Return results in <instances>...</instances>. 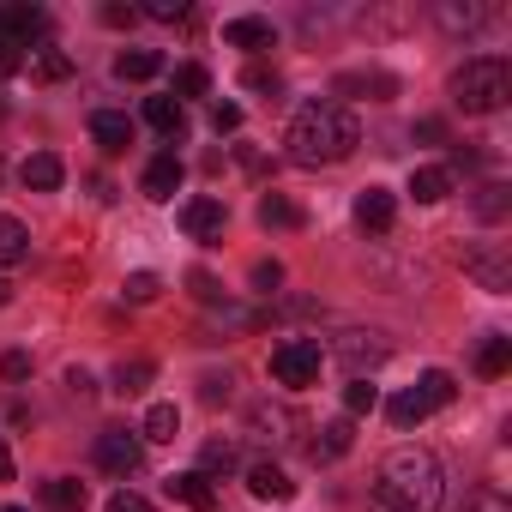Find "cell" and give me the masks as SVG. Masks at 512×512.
<instances>
[{
	"label": "cell",
	"instance_id": "cell-37",
	"mask_svg": "<svg viewBox=\"0 0 512 512\" xmlns=\"http://www.w3.org/2000/svg\"><path fill=\"white\" fill-rule=\"evenodd\" d=\"M476 217H488V223L506 217V187H500V181H488V187L476 193Z\"/></svg>",
	"mask_w": 512,
	"mask_h": 512
},
{
	"label": "cell",
	"instance_id": "cell-33",
	"mask_svg": "<svg viewBox=\"0 0 512 512\" xmlns=\"http://www.w3.org/2000/svg\"><path fill=\"white\" fill-rule=\"evenodd\" d=\"M434 13H440L446 31H476V25L488 19V7H452V0H446V7H434Z\"/></svg>",
	"mask_w": 512,
	"mask_h": 512
},
{
	"label": "cell",
	"instance_id": "cell-35",
	"mask_svg": "<svg viewBox=\"0 0 512 512\" xmlns=\"http://www.w3.org/2000/svg\"><path fill=\"white\" fill-rule=\"evenodd\" d=\"M121 290H127V302H133V308H145V302H157V290H163V284H157V272H133Z\"/></svg>",
	"mask_w": 512,
	"mask_h": 512
},
{
	"label": "cell",
	"instance_id": "cell-31",
	"mask_svg": "<svg viewBox=\"0 0 512 512\" xmlns=\"http://www.w3.org/2000/svg\"><path fill=\"white\" fill-rule=\"evenodd\" d=\"M175 428H181V410H175V404H151L139 434H145V440H175Z\"/></svg>",
	"mask_w": 512,
	"mask_h": 512
},
{
	"label": "cell",
	"instance_id": "cell-4",
	"mask_svg": "<svg viewBox=\"0 0 512 512\" xmlns=\"http://www.w3.org/2000/svg\"><path fill=\"white\" fill-rule=\"evenodd\" d=\"M452 392H458V386H452V374L428 368V374H422L410 392H398V398L386 404V416H392V428H416V422H428L440 404H452Z\"/></svg>",
	"mask_w": 512,
	"mask_h": 512
},
{
	"label": "cell",
	"instance_id": "cell-46",
	"mask_svg": "<svg viewBox=\"0 0 512 512\" xmlns=\"http://www.w3.org/2000/svg\"><path fill=\"white\" fill-rule=\"evenodd\" d=\"M67 392H73V398H91V374H85V368H67Z\"/></svg>",
	"mask_w": 512,
	"mask_h": 512
},
{
	"label": "cell",
	"instance_id": "cell-15",
	"mask_svg": "<svg viewBox=\"0 0 512 512\" xmlns=\"http://www.w3.org/2000/svg\"><path fill=\"white\" fill-rule=\"evenodd\" d=\"M163 488H169V500H181V506H193V512H211V506H217V488H211V476H199V470H181V476H169Z\"/></svg>",
	"mask_w": 512,
	"mask_h": 512
},
{
	"label": "cell",
	"instance_id": "cell-9",
	"mask_svg": "<svg viewBox=\"0 0 512 512\" xmlns=\"http://www.w3.org/2000/svg\"><path fill=\"white\" fill-rule=\"evenodd\" d=\"M43 31H49V13H43V7H31V0H13V7H0V43L31 49Z\"/></svg>",
	"mask_w": 512,
	"mask_h": 512
},
{
	"label": "cell",
	"instance_id": "cell-44",
	"mask_svg": "<svg viewBox=\"0 0 512 512\" xmlns=\"http://www.w3.org/2000/svg\"><path fill=\"white\" fill-rule=\"evenodd\" d=\"M464 512H512V506H506V500H500V494H494V488H476V494H470V506H464Z\"/></svg>",
	"mask_w": 512,
	"mask_h": 512
},
{
	"label": "cell",
	"instance_id": "cell-7",
	"mask_svg": "<svg viewBox=\"0 0 512 512\" xmlns=\"http://www.w3.org/2000/svg\"><path fill=\"white\" fill-rule=\"evenodd\" d=\"M464 272H470L488 296H506V290H512V253H506L500 241H494V247H470V253H464Z\"/></svg>",
	"mask_w": 512,
	"mask_h": 512
},
{
	"label": "cell",
	"instance_id": "cell-32",
	"mask_svg": "<svg viewBox=\"0 0 512 512\" xmlns=\"http://www.w3.org/2000/svg\"><path fill=\"white\" fill-rule=\"evenodd\" d=\"M205 91H211V73H205V67H193V61L175 67V91H169L175 103H181V97H205Z\"/></svg>",
	"mask_w": 512,
	"mask_h": 512
},
{
	"label": "cell",
	"instance_id": "cell-50",
	"mask_svg": "<svg viewBox=\"0 0 512 512\" xmlns=\"http://www.w3.org/2000/svg\"><path fill=\"white\" fill-rule=\"evenodd\" d=\"M7 302H13V284H7V278H0V308H7Z\"/></svg>",
	"mask_w": 512,
	"mask_h": 512
},
{
	"label": "cell",
	"instance_id": "cell-6",
	"mask_svg": "<svg viewBox=\"0 0 512 512\" xmlns=\"http://www.w3.org/2000/svg\"><path fill=\"white\" fill-rule=\"evenodd\" d=\"M97 464H103L109 476H133V470L145 464V440H139L133 428H103V434H97Z\"/></svg>",
	"mask_w": 512,
	"mask_h": 512
},
{
	"label": "cell",
	"instance_id": "cell-28",
	"mask_svg": "<svg viewBox=\"0 0 512 512\" xmlns=\"http://www.w3.org/2000/svg\"><path fill=\"white\" fill-rule=\"evenodd\" d=\"M410 193H416L422 205H440V199L452 193V169H416V175H410Z\"/></svg>",
	"mask_w": 512,
	"mask_h": 512
},
{
	"label": "cell",
	"instance_id": "cell-5",
	"mask_svg": "<svg viewBox=\"0 0 512 512\" xmlns=\"http://www.w3.org/2000/svg\"><path fill=\"white\" fill-rule=\"evenodd\" d=\"M320 362H326V350L314 338H284L272 350V380L278 386H314L320 380Z\"/></svg>",
	"mask_w": 512,
	"mask_h": 512
},
{
	"label": "cell",
	"instance_id": "cell-27",
	"mask_svg": "<svg viewBox=\"0 0 512 512\" xmlns=\"http://www.w3.org/2000/svg\"><path fill=\"white\" fill-rule=\"evenodd\" d=\"M43 506L49 512H85V482H73V476L43 482Z\"/></svg>",
	"mask_w": 512,
	"mask_h": 512
},
{
	"label": "cell",
	"instance_id": "cell-38",
	"mask_svg": "<svg viewBox=\"0 0 512 512\" xmlns=\"http://www.w3.org/2000/svg\"><path fill=\"white\" fill-rule=\"evenodd\" d=\"M199 398H205V404H229V398H235V374H205V380H199Z\"/></svg>",
	"mask_w": 512,
	"mask_h": 512
},
{
	"label": "cell",
	"instance_id": "cell-13",
	"mask_svg": "<svg viewBox=\"0 0 512 512\" xmlns=\"http://www.w3.org/2000/svg\"><path fill=\"white\" fill-rule=\"evenodd\" d=\"M19 181H25L31 193H55V187L67 181V163H61L55 151H31V157L19 163Z\"/></svg>",
	"mask_w": 512,
	"mask_h": 512
},
{
	"label": "cell",
	"instance_id": "cell-1",
	"mask_svg": "<svg viewBox=\"0 0 512 512\" xmlns=\"http://www.w3.org/2000/svg\"><path fill=\"white\" fill-rule=\"evenodd\" d=\"M440 494H446L440 458L422 452V446H398V452H386L380 470H374L368 512H434Z\"/></svg>",
	"mask_w": 512,
	"mask_h": 512
},
{
	"label": "cell",
	"instance_id": "cell-29",
	"mask_svg": "<svg viewBox=\"0 0 512 512\" xmlns=\"http://www.w3.org/2000/svg\"><path fill=\"white\" fill-rule=\"evenodd\" d=\"M151 380H157V362H145V356H133V362L115 368V392H127V398H139Z\"/></svg>",
	"mask_w": 512,
	"mask_h": 512
},
{
	"label": "cell",
	"instance_id": "cell-24",
	"mask_svg": "<svg viewBox=\"0 0 512 512\" xmlns=\"http://www.w3.org/2000/svg\"><path fill=\"white\" fill-rule=\"evenodd\" d=\"M25 253H31V229H25L19 217H0V272L19 266Z\"/></svg>",
	"mask_w": 512,
	"mask_h": 512
},
{
	"label": "cell",
	"instance_id": "cell-23",
	"mask_svg": "<svg viewBox=\"0 0 512 512\" xmlns=\"http://www.w3.org/2000/svg\"><path fill=\"white\" fill-rule=\"evenodd\" d=\"M290 428H296V416H290L284 404H260V410H253V434L272 440V446H284V440H290Z\"/></svg>",
	"mask_w": 512,
	"mask_h": 512
},
{
	"label": "cell",
	"instance_id": "cell-51",
	"mask_svg": "<svg viewBox=\"0 0 512 512\" xmlns=\"http://www.w3.org/2000/svg\"><path fill=\"white\" fill-rule=\"evenodd\" d=\"M7 512H25V506H7Z\"/></svg>",
	"mask_w": 512,
	"mask_h": 512
},
{
	"label": "cell",
	"instance_id": "cell-42",
	"mask_svg": "<svg viewBox=\"0 0 512 512\" xmlns=\"http://www.w3.org/2000/svg\"><path fill=\"white\" fill-rule=\"evenodd\" d=\"M25 374H31V356H25V350H7V356H0V380H13V386H19Z\"/></svg>",
	"mask_w": 512,
	"mask_h": 512
},
{
	"label": "cell",
	"instance_id": "cell-41",
	"mask_svg": "<svg viewBox=\"0 0 512 512\" xmlns=\"http://www.w3.org/2000/svg\"><path fill=\"white\" fill-rule=\"evenodd\" d=\"M278 284H284V266H278V260H260V266H253V290H266V296H272Z\"/></svg>",
	"mask_w": 512,
	"mask_h": 512
},
{
	"label": "cell",
	"instance_id": "cell-26",
	"mask_svg": "<svg viewBox=\"0 0 512 512\" xmlns=\"http://www.w3.org/2000/svg\"><path fill=\"white\" fill-rule=\"evenodd\" d=\"M260 223H266V229H302V205H296L290 193H266V199H260Z\"/></svg>",
	"mask_w": 512,
	"mask_h": 512
},
{
	"label": "cell",
	"instance_id": "cell-2",
	"mask_svg": "<svg viewBox=\"0 0 512 512\" xmlns=\"http://www.w3.org/2000/svg\"><path fill=\"white\" fill-rule=\"evenodd\" d=\"M284 145H290V163L326 169V163H344L362 145V127H356V115L344 103H302L290 133H284Z\"/></svg>",
	"mask_w": 512,
	"mask_h": 512
},
{
	"label": "cell",
	"instance_id": "cell-17",
	"mask_svg": "<svg viewBox=\"0 0 512 512\" xmlns=\"http://www.w3.org/2000/svg\"><path fill=\"white\" fill-rule=\"evenodd\" d=\"M247 488H253V494H260V500H290V494H296V482H290V470H284V464H272V458H260V464H253V470H247Z\"/></svg>",
	"mask_w": 512,
	"mask_h": 512
},
{
	"label": "cell",
	"instance_id": "cell-11",
	"mask_svg": "<svg viewBox=\"0 0 512 512\" xmlns=\"http://www.w3.org/2000/svg\"><path fill=\"white\" fill-rule=\"evenodd\" d=\"M223 43H229V49H247V55H260V49H272V43H278V31H272V19L241 13V19H229V25H223Z\"/></svg>",
	"mask_w": 512,
	"mask_h": 512
},
{
	"label": "cell",
	"instance_id": "cell-14",
	"mask_svg": "<svg viewBox=\"0 0 512 512\" xmlns=\"http://www.w3.org/2000/svg\"><path fill=\"white\" fill-rule=\"evenodd\" d=\"M91 139L103 145V157H121V151L133 145V121L115 115V109H97V115H91Z\"/></svg>",
	"mask_w": 512,
	"mask_h": 512
},
{
	"label": "cell",
	"instance_id": "cell-43",
	"mask_svg": "<svg viewBox=\"0 0 512 512\" xmlns=\"http://www.w3.org/2000/svg\"><path fill=\"white\" fill-rule=\"evenodd\" d=\"M187 284H193V296H199L205 308H217V302H223V290H217V278H211V272H193Z\"/></svg>",
	"mask_w": 512,
	"mask_h": 512
},
{
	"label": "cell",
	"instance_id": "cell-40",
	"mask_svg": "<svg viewBox=\"0 0 512 512\" xmlns=\"http://www.w3.org/2000/svg\"><path fill=\"white\" fill-rule=\"evenodd\" d=\"M241 85H247V91H272V97L284 91V79H278L272 67H247V79H241Z\"/></svg>",
	"mask_w": 512,
	"mask_h": 512
},
{
	"label": "cell",
	"instance_id": "cell-36",
	"mask_svg": "<svg viewBox=\"0 0 512 512\" xmlns=\"http://www.w3.org/2000/svg\"><path fill=\"white\" fill-rule=\"evenodd\" d=\"M193 7H187V0H145V19H157V25H181Z\"/></svg>",
	"mask_w": 512,
	"mask_h": 512
},
{
	"label": "cell",
	"instance_id": "cell-21",
	"mask_svg": "<svg viewBox=\"0 0 512 512\" xmlns=\"http://www.w3.org/2000/svg\"><path fill=\"white\" fill-rule=\"evenodd\" d=\"M506 368H512V338L488 332V338L476 344V374H482V380H500Z\"/></svg>",
	"mask_w": 512,
	"mask_h": 512
},
{
	"label": "cell",
	"instance_id": "cell-20",
	"mask_svg": "<svg viewBox=\"0 0 512 512\" xmlns=\"http://www.w3.org/2000/svg\"><path fill=\"white\" fill-rule=\"evenodd\" d=\"M145 121H151L163 139H181V133H187V109H181L175 97H145Z\"/></svg>",
	"mask_w": 512,
	"mask_h": 512
},
{
	"label": "cell",
	"instance_id": "cell-18",
	"mask_svg": "<svg viewBox=\"0 0 512 512\" xmlns=\"http://www.w3.org/2000/svg\"><path fill=\"white\" fill-rule=\"evenodd\" d=\"M25 67H31V79H37V85H61V79H73V55H67V49H49V43H43V49H31V61H25Z\"/></svg>",
	"mask_w": 512,
	"mask_h": 512
},
{
	"label": "cell",
	"instance_id": "cell-3",
	"mask_svg": "<svg viewBox=\"0 0 512 512\" xmlns=\"http://www.w3.org/2000/svg\"><path fill=\"white\" fill-rule=\"evenodd\" d=\"M512 97V67L500 55H470L458 73H452V103L464 115H500Z\"/></svg>",
	"mask_w": 512,
	"mask_h": 512
},
{
	"label": "cell",
	"instance_id": "cell-39",
	"mask_svg": "<svg viewBox=\"0 0 512 512\" xmlns=\"http://www.w3.org/2000/svg\"><path fill=\"white\" fill-rule=\"evenodd\" d=\"M103 25L133 31V25H139V7H127V0H103Z\"/></svg>",
	"mask_w": 512,
	"mask_h": 512
},
{
	"label": "cell",
	"instance_id": "cell-34",
	"mask_svg": "<svg viewBox=\"0 0 512 512\" xmlns=\"http://www.w3.org/2000/svg\"><path fill=\"white\" fill-rule=\"evenodd\" d=\"M374 404H380V386H368V380H350V386H344V410H350V416H368Z\"/></svg>",
	"mask_w": 512,
	"mask_h": 512
},
{
	"label": "cell",
	"instance_id": "cell-22",
	"mask_svg": "<svg viewBox=\"0 0 512 512\" xmlns=\"http://www.w3.org/2000/svg\"><path fill=\"white\" fill-rule=\"evenodd\" d=\"M356 91H368L374 103H386V97H398V79L392 73H344L338 79V97H356Z\"/></svg>",
	"mask_w": 512,
	"mask_h": 512
},
{
	"label": "cell",
	"instance_id": "cell-10",
	"mask_svg": "<svg viewBox=\"0 0 512 512\" xmlns=\"http://www.w3.org/2000/svg\"><path fill=\"white\" fill-rule=\"evenodd\" d=\"M223 223H229V211H223V199H211V193H199V199L181 205V229H187L193 241H217Z\"/></svg>",
	"mask_w": 512,
	"mask_h": 512
},
{
	"label": "cell",
	"instance_id": "cell-30",
	"mask_svg": "<svg viewBox=\"0 0 512 512\" xmlns=\"http://www.w3.org/2000/svg\"><path fill=\"white\" fill-rule=\"evenodd\" d=\"M235 440H205V452H199V476H229L235 470Z\"/></svg>",
	"mask_w": 512,
	"mask_h": 512
},
{
	"label": "cell",
	"instance_id": "cell-48",
	"mask_svg": "<svg viewBox=\"0 0 512 512\" xmlns=\"http://www.w3.org/2000/svg\"><path fill=\"white\" fill-rule=\"evenodd\" d=\"M416 139H428V145H440V139H446V127H440V121H416Z\"/></svg>",
	"mask_w": 512,
	"mask_h": 512
},
{
	"label": "cell",
	"instance_id": "cell-12",
	"mask_svg": "<svg viewBox=\"0 0 512 512\" xmlns=\"http://www.w3.org/2000/svg\"><path fill=\"white\" fill-rule=\"evenodd\" d=\"M350 446H356V428H350V416H338V422L314 428V440H308V458H314V464H338Z\"/></svg>",
	"mask_w": 512,
	"mask_h": 512
},
{
	"label": "cell",
	"instance_id": "cell-8",
	"mask_svg": "<svg viewBox=\"0 0 512 512\" xmlns=\"http://www.w3.org/2000/svg\"><path fill=\"white\" fill-rule=\"evenodd\" d=\"M386 356H392V344H386L380 332H344V338H338V362L350 368V380H368Z\"/></svg>",
	"mask_w": 512,
	"mask_h": 512
},
{
	"label": "cell",
	"instance_id": "cell-45",
	"mask_svg": "<svg viewBox=\"0 0 512 512\" xmlns=\"http://www.w3.org/2000/svg\"><path fill=\"white\" fill-rule=\"evenodd\" d=\"M211 127H217V133H235V127H241V109H235V103H217V109H211Z\"/></svg>",
	"mask_w": 512,
	"mask_h": 512
},
{
	"label": "cell",
	"instance_id": "cell-49",
	"mask_svg": "<svg viewBox=\"0 0 512 512\" xmlns=\"http://www.w3.org/2000/svg\"><path fill=\"white\" fill-rule=\"evenodd\" d=\"M0 482H13V452H7V440H0Z\"/></svg>",
	"mask_w": 512,
	"mask_h": 512
},
{
	"label": "cell",
	"instance_id": "cell-16",
	"mask_svg": "<svg viewBox=\"0 0 512 512\" xmlns=\"http://www.w3.org/2000/svg\"><path fill=\"white\" fill-rule=\"evenodd\" d=\"M392 217H398V205H392V193H386V187H368V193L356 199V223H362L368 235H386V229H392Z\"/></svg>",
	"mask_w": 512,
	"mask_h": 512
},
{
	"label": "cell",
	"instance_id": "cell-25",
	"mask_svg": "<svg viewBox=\"0 0 512 512\" xmlns=\"http://www.w3.org/2000/svg\"><path fill=\"white\" fill-rule=\"evenodd\" d=\"M163 73V55L157 49H127L121 61H115V79H133V85H145V79H157Z\"/></svg>",
	"mask_w": 512,
	"mask_h": 512
},
{
	"label": "cell",
	"instance_id": "cell-52",
	"mask_svg": "<svg viewBox=\"0 0 512 512\" xmlns=\"http://www.w3.org/2000/svg\"><path fill=\"white\" fill-rule=\"evenodd\" d=\"M0 115H7V103H0Z\"/></svg>",
	"mask_w": 512,
	"mask_h": 512
},
{
	"label": "cell",
	"instance_id": "cell-19",
	"mask_svg": "<svg viewBox=\"0 0 512 512\" xmlns=\"http://www.w3.org/2000/svg\"><path fill=\"white\" fill-rule=\"evenodd\" d=\"M175 187H181V157L175 151H157L151 169H145V193L151 199H175Z\"/></svg>",
	"mask_w": 512,
	"mask_h": 512
},
{
	"label": "cell",
	"instance_id": "cell-47",
	"mask_svg": "<svg viewBox=\"0 0 512 512\" xmlns=\"http://www.w3.org/2000/svg\"><path fill=\"white\" fill-rule=\"evenodd\" d=\"M109 512H151V506H145L139 494H115V500H109Z\"/></svg>",
	"mask_w": 512,
	"mask_h": 512
}]
</instances>
